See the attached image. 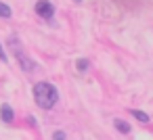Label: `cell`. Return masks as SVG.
I'll list each match as a JSON object with an SVG mask.
<instances>
[{"label":"cell","mask_w":153,"mask_h":140,"mask_svg":"<svg viewBox=\"0 0 153 140\" xmlns=\"http://www.w3.org/2000/svg\"><path fill=\"white\" fill-rule=\"evenodd\" d=\"M34 100H36V105H38L40 109L48 111V109H53V107L57 105V100H59V90H57L51 82H38V84L34 86Z\"/></svg>","instance_id":"cell-1"},{"label":"cell","mask_w":153,"mask_h":140,"mask_svg":"<svg viewBox=\"0 0 153 140\" xmlns=\"http://www.w3.org/2000/svg\"><path fill=\"white\" fill-rule=\"evenodd\" d=\"M9 48L13 50V55L17 57V61H19V65H21V69L23 71H34V67H36V63L32 61V59H27V55H25V50H23V46H21V42L17 40V36H11L9 38Z\"/></svg>","instance_id":"cell-2"},{"label":"cell","mask_w":153,"mask_h":140,"mask_svg":"<svg viewBox=\"0 0 153 140\" xmlns=\"http://www.w3.org/2000/svg\"><path fill=\"white\" fill-rule=\"evenodd\" d=\"M36 13H38L42 19L51 21V19L55 17V7L48 2V0H38V2H36Z\"/></svg>","instance_id":"cell-3"},{"label":"cell","mask_w":153,"mask_h":140,"mask_svg":"<svg viewBox=\"0 0 153 140\" xmlns=\"http://www.w3.org/2000/svg\"><path fill=\"white\" fill-rule=\"evenodd\" d=\"M0 117H2V121L4 123H13V119H15V111L11 109V105H2L0 107Z\"/></svg>","instance_id":"cell-4"},{"label":"cell","mask_w":153,"mask_h":140,"mask_svg":"<svg viewBox=\"0 0 153 140\" xmlns=\"http://www.w3.org/2000/svg\"><path fill=\"white\" fill-rule=\"evenodd\" d=\"M113 125H115V130H117V132H122V134H130V130H132V127H130V123H128V121H124V119H115V121H113Z\"/></svg>","instance_id":"cell-5"},{"label":"cell","mask_w":153,"mask_h":140,"mask_svg":"<svg viewBox=\"0 0 153 140\" xmlns=\"http://www.w3.org/2000/svg\"><path fill=\"white\" fill-rule=\"evenodd\" d=\"M0 17H2V19H11V17H13L11 7H9V4H4V2H0Z\"/></svg>","instance_id":"cell-6"},{"label":"cell","mask_w":153,"mask_h":140,"mask_svg":"<svg viewBox=\"0 0 153 140\" xmlns=\"http://www.w3.org/2000/svg\"><path fill=\"white\" fill-rule=\"evenodd\" d=\"M130 113H132V115H134V117H136L140 123H149V115H147L145 111H136V109H132Z\"/></svg>","instance_id":"cell-7"},{"label":"cell","mask_w":153,"mask_h":140,"mask_svg":"<svg viewBox=\"0 0 153 140\" xmlns=\"http://www.w3.org/2000/svg\"><path fill=\"white\" fill-rule=\"evenodd\" d=\"M88 65H90V63H88L86 59H78V61H76V67H78V71H80V73H84V71L88 69Z\"/></svg>","instance_id":"cell-8"},{"label":"cell","mask_w":153,"mask_h":140,"mask_svg":"<svg viewBox=\"0 0 153 140\" xmlns=\"http://www.w3.org/2000/svg\"><path fill=\"white\" fill-rule=\"evenodd\" d=\"M0 61H2V63H7V61H9V57H7V52H4V48H2V46H0Z\"/></svg>","instance_id":"cell-9"},{"label":"cell","mask_w":153,"mask_h":140,"mask_svg":"<svg viewBox=\"0 0 153 140\" xmlns=\"http://www.w3.org/2000/svg\"><path fill=\"white\" fill-rule=\"evenodd\" d=\"M53 138H57V140H63V138H65V132H61V130H59V132H55V134H53Z\"/></svg>","instance_id":"cell-10"},{"label":"cell","mask_w":153,"mask_h":140,"mask_svg":"<svg viewBox=\"0 0 153 140\" xmlns=\"http://www.w3.org/2000/svg\"><path fill=\"white\" fill-rule=\"evenodd\" d=\"M76 2H82V0H76Z\"/></svg>","instance_id":"cell-11"}]
</instances>
